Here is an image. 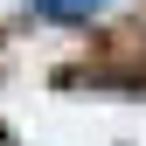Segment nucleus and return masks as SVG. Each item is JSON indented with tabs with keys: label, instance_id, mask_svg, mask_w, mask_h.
Returning <instances> with one entry per match:
<instances>
[{
	"label": "nucleus",
	"instance_id": "f257e3e1",
	"mask_svg": "<svg viewBox=\"0 0 146 146\" xmlns=\"http://www.w3.org/2000/svg\"><path fill=\"white\" fill-rule=\"evenodd\" d=\"M28 7H35V21H84V14L111 7V0H28Z\"/></svg>",
	"mask_w": 146,
	"mask_h": 146
}]
</instances>
